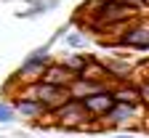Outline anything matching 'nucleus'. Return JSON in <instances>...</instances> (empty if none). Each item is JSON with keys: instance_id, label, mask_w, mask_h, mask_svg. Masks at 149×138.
Returning <instances> with one entry per match:
<instances>
[{"instance_id": "nucleus-1", "label": "nucleus", "mask_w": 149, "mask_h": 138, "mask_svg": "<svg viewBox=\"0 0 149 138\" xmlns=\"http://www.w3.org/2000/svg\"><path fill=\"white\" fill-rule=\"evenodd\" d=\"M53 117H56V128H64V130H99L101 128V120H93L85 112L83 101L64 104L59 112H53Z\"/></svg>"}, {"instance_id": "nucleus-2", "label": "nucleus", "mask_w": 149, "mask_h": 138, "mask_svg": "<svg viewBox=\"0 0 149 138\" xmlns=\"http://www.w3.org/2000/svg\"><path fill=\"white\" fill-rule=\"evenodd\" d=\"M51 64V56H48V48H40L35 51L27 61L22 64V69H19V77L16 80H22V85H32V83H40L43 80V72L48 69Z\"/></svg>"}, {"instance_id": "nucleus-3", "label": "nucleus", "mask_w": 149, "mask_h": 138, "mask_svg": "<svg viewBox=\"0 0 149 138\" xmlns=\"http://www.w3.org/2000/svg\"><path fill=\"white\" fill-rule=\"evenodd\" d=\"M35 101H40L48 112H59L64 104L72 101V96L67 88H56L48 83H35Z\"/></svg>"}, {"instance_id": "nucleus-4", "label": "nucleus", "mask_w": 149, "mask_h": 138, "mask_svg": "<svg viewBox=\"0 0 149 138\" xmlns=\"http://www.w3.org/2000/svg\"><path fill=\"white\" fill-rule=\"evenodd\" d=\"M139 114V106H130V104H115L104 117H101V125L104 128H130Z\"/></svg>"}, {"instance_id": "nucleus-5", "label": "nucleus", "mask_w": 149, "mask_h": 138, "mask_svg": "<svg viewBox=\"0 0 149 138\" xmlns=\"http://www.w3.org/2000/svg\"><path fill=\"white\" fill-rule=\"evenodd\" d=\"M123 48H136V51H149V21L146 19H139L128 27V32L120 40Z\"/></svg>"}, {"instance_id": "nucleus-6", "label": "nucleus", "mask_w": 149, "mask_h": 138, "mask_svg": "<svg viewBox=\"0 0 149 138\" xmlns=\"http://www.w3.org/2000/svg\"><path fill=\"white\" fill-rule=\"evenodd\" d=\"M109 88H112V85H107V83H93V80L74 77V83H72L67 90H69V96H72V101H85V98L99 96V93H104V90H109Z\"/></svg>"}, {"instance_id": "nucleus-7", "label": "nucleus", "mask_w": 149, "mask_h": 138, "mask_svg": "<svg viewBox=\"0 0 149 138\" xmlns=\"http://www.w3.org/2000/svg\"><path fill=\"white\" fill-rule=\"evenodd\" d=\"M13 109H16V117H22L27 122H35V125H40L48 117V109L40 101H29V98H16Z\"/></svg>"}, {"instance_id": "nucleus-8", "label": "nucleus", "mask_w": 149, "mask_h": 138, "mask_svg": "<svg viewBox=\"0 0 149 138\" xmlns=\"http://www.w3.org/2000/svg\"><path fill=\"white\" fill-rule=\"evenodd\" d=\"M117 101H115V90H104V93H99V96H91V98H85L83 101V106H85V112L93 117V120H101V117L115 106Z\"/></svg>"}, {"instance_id": "nucleus-9", "label": "nucleus", "mask_w": 149, "mask_h": 138, "mask_svg": "<svg viewBox=\"0 0 149 138\" xmlns=\"http://www.w3.org/2000/svg\"><path fill=\"white\" fill-rule=\"evenodd\" d=\"M74 72H69L61 61H51L48 64V69L43 72V80L40 83H48V85H56V88H69L72 83H74Z\"/></svg>"}, {"instance_id": "nucleus-10", "label": "nucleus", "mask_w": 149, "mask_h": 138, "mask_svg": "<svg viewBox=\"0 0 149 138\" xmlns=\"http://www.w3.org/2000/svg\"><path fill=\"white\" fill-rule=\"evenodd\" d=\"M115 101L117 104H130V106H141V93L136 85L130 83H123V85H115Z\"/></svg>"}, {"instance_id": "nucleus-11", "label": "nucleus", "mask_w": 149, "mask_h": 138, "mask_svg": "<svg viewBox=\"0 0 149 138\" xmlns=\"http://www.w3.org/2000/svg\"><path fill=\"white\" fill-rule=\"evenodd\" d=\"M93 56H85V53H67L64 58H61V64L69 69V72H74V74H80L85 67H88V61H91Z\"/></svg>"}, {"instance_id": "nucleus-12", "label": "nucleus", "mask_w": 149, "mask_h": 138, "mask_svg": "<svg viewBox=\"0 0 149 138\" xmlns=\"http://www.w3.org/2000/svg\"><path fill=\"white\" fill-rule=\"evenodd\" d=\"M13 120H16V109L0 101V122H3V125H8V122H13Z\"/></svg>"}, {"instance_id": "nucleus-13", "label": "nucleus", "mask_w": 149, "mask_h": 138, "mask_svg": "<svg viewBox=\"0 0 149 138\" xmlns=\"http://www.w3.org/2000/svg\"><path fill=\"white\" fill-rule=\"evenodd\" d=\"M85 43H88V37L80 35V32H74V35L67 37V45H69V48H85Z\"/></svg>"}, {"instance_id": "nucleus-14", "label": "nucleus", "mask_w": 149, "mask_h": 138, "mask_svg": "<svg viewBox=\"0 0 149 138\" xmlns=\"http://www.w3.org/2000/svg\"><path fill=\"white\" fill-rule=\"evenodd\" d=\"M139 93H141V104H146V106H149V77L139 85Z\"/></svg>"}, {"instance_id": "nucleus-15", "label": "nucleus", "mask_w": 149, "mask_h": 138, "mask_svg": "<svg viewBox=\"0 0 149 138\" xmlns=\"http://www.w3.org/2000/svg\"><path fill=\"white\" fill-rule=\"evenodd\" d=\"M112 138H139V135H133V133H117V135H112Z\"/></svg>"}]
</instances>
